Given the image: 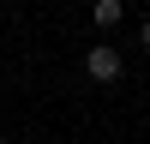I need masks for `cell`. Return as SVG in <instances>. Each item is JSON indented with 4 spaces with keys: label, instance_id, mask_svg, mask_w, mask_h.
<instances>
[{
    "label": "cell",
    "instance_id": "6da1fadb",
    "mask_svg": "<svg viewBox=\"0 0 150 144\" xmlns=\"http://www.w3.org/2000/svg\"><path fill=\"white\" fill-rule=\"evenodd\" d=\"M84 72H90L96 84H120V72H126V60H120V48H108V42H96L90 54H84Z\"/></svg>",
    "mask_w": 150,
    "mask_h": 144
},
{
    "label": "cell",
    "instance_id": "7a4b0ae2",
    "mask_svg": "<svg viewBox=\"0 0 150 144\" xmlns=\"http://www.w3.org/2000/svg\"><path fill=\"white\" fill-rule=\"evenodd\" d=\"M120 18H126L120 0H96V6H90V24H96V30H120Z\"/></svg>",
    "mask_w": 150,
    "mask_h": 144
},
{
    "label": "cell",
    "instance_id": "3957f363",
    "mask_svg": "<svg viewBox=\"0 0 150 144\" xmlns=\"http://www.w3.org/2000/svg\"><path fill=\"white\" fill-rule=\"evenodd\" d=\"M138 42H144V48H150V18H144V24H138Z\"/></svg>",
    "mask_w": 150,
    "mask_h": 144
}]
</instances>
